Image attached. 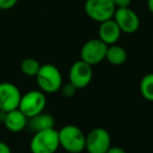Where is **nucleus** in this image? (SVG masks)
<instances>
[{"label": "nucleus", "mask_w": 153, "mask_h": 153, "mask_svg": "<svg viewBox=\"0 0 153 153\" xmlns=\"http://www.w3.org/2000/svg\"><path fill=\"white\" fill-rule=\"evenodd\" d=\"M106 153H127L125 150H124L123 148H121V147H117V146H111L110 148L108 149V151H107Z\"/></svg>", "instance_id": "nucleus-21"}, {"label": "nucleus", "mask_w": 153, "mask_h": 153, "mask_svg": "<svg viewBox=\"0 0 153 153\" xmlns=\"http://www.w3.org/2000/svg\"><path fill=\"white\" fill-rule=\"evenodd\" d=\"M0 153H12L9 145L4 142H1V140H0Z\"/></svg>", "instance_id": "nucleus-20"}, {"label": "nucleus", "mask_w": 153, "mask_h": 153, "mask_svg": "<svg viewBox=\"0 0 153 153\" xmlns=\"http://www.w3.org/2000/svg\"><path fill=\"white\" fill-rule=\"evenodd\" d=\"M59 147V133L55 128L34 133L30 143L32 153H55Z\"/></svg>", "instance_id": "nucleus-3"}, {"label": "nucleus", "mask_w": 153, "mask_h": 153, "mask_svg": "<svg viewBox=\"0 0 153 153\" xmlns=\"http://www.w3.org/2000/svg\"><path fill=\"white\" fill-rule=\"evenodd\" d=\"M46 106V97L42 90H30L22 94L19 109L27 119L43 112Z\"/></svg>", "instance_id": "nucleus-4"}, {"label": "nucleus", "mask_w": 153, "mask_h": 153, "mask_svg": "<svg viewBox=\"0 0 153 153\" xmlns=\"http://www.w3.org/2000/svg\"><path fill=\"white\" fill-rule=\"evenodd\" d=\"M113 20L124 34H134L140 28V17L130 7H117L113 15Z\"/></svg>", "instance_id": "nucleus-9"}, {"label": "nucleus", "mask_w": 153, "mask_h": 153, "mask_svg": "<svg viewBox=\"0 0 153 153\" xmlns=\"http://www.w3.org/2000/svg\"><path fill=\"white\" fill-rule=\"evenodd\" d=\"M115 7H129L132 0H111Z\"/></svg>", "instance_id": "nucleus-19"}, {"label": "nucleus", "mask_w": 153, "mask_h": 153, "mask_svg": "<svg viewBox=\"0 0 153 153\" xmlns=\"http://www.w3.org/2000/svg\"><path fill=\"white\" fill-rule=\"evenodd\" d=\"M60 147L69 153H81L85 150L86 135L78 126L66 125L58 130Z\"/></svg>", "instance_id": "nucleus-1"}, {"label": "nucleus", "mask_w": 153, "mask_h": 153, "mask_svg": "<svg viewBox=\"0 0 153 153\" xmlns=\"http://www.w3.org/2000/svg\"><path fill=\"white\" fill-rule=\"evenodd\" d=\"M107 48H108V45L105 44L99 38L90 39L86 41L81 47V51H80L81 60L91 66L97 65L101 63L103 60H105Z\"/></svg>", "instance_id": "nucleus-6"}, {"label": "nucleus", "mask_w": 153, "mask_h": 153, "mask_svg": "<svg viewBox=\"0 0 153 153\" xmlns=\"http://www.w3.org/2000/svg\"><path fill=\"white\" fill-rule=\"evenodd\" d=\"M110 147L111 136L105 128H94L86 135L85 150L88 153H106Z\"/></svg>", "instance_id": "nucleus-7"}, {"label": "nucleus", "mask_w": 153, "mask_h": 153, "mask_svg": "<svg viewBox=\"0 0 153 153\" xmlns=\"http://www.w3.org/2000/svg\"><path fill=\"white\" fill-rule=\"evenodd\" d=\"M27 127L34 133L46 129H51V128H55V119L51 114L43 111L28 119Z\"/></svg>", "instance_id": "nucleus-13"}, {"label": "nucleus", "mask_w": 153, "mask_h": 153, "mask_svg": "<svg viewBox=\"0 0 153 153\" xmlns=\"http://www.w3.org/2000/svg\"><path fill=\"white\" fill-rule=\"evenodd\" d=\"M105 59L112 65H122L127 60V51L124 47L120 46L117 44L109 45L108 48H107Z\"/></svg>", "instance_id": "nucleus-14"}, {"label": "nucleus", "mask_w": 153, "mask_h": 153, "mask_svg": "<svg viewBox=\"0 0 153 153\" xmlns=\"http://www.w3.org/2000/svg\"><path fill=\"white\" fill-rule=\"evenodd\" d=\"M140 91L142 97L149 102H153V74H147L140 80Z\"/></svg>", "instance_id": "nucleus-15"}, {"label": "nucleus", "mask_w": 153, "mask_h": 153, "mask_svg": "<svg viewBox=\"0 0 153 153\" xmlns=\"http://www.w3.org/2000/svg\"><path fill=\"white\" fill-rule=\"evenodd\" d=\"M147 7L149 12L153 15V0H147Z\"/></svg>", "instance_id": "nucleus-22"}, {"label": "nucleus", "mask_w": 153, "mask_h": 153, "mask_svg": "<svg viewBox=\"0 0 153 153\" xmlns=\"http://www.w3.org/2000/svg\"><path fill=\"white\" fill-rule=\"evenodd\" d=\"M21 92L19 88L13 83H0V110L9 111L18 109L21 100Z\"/></svg>", "instance_id": "nucleus-10"}, {"label": "nucleus", "mask_w": 153, "mask_h": 153, "mask_svg": "<svg viewBox=\"0 0 153 153\" xmlns=\"http://www.w3.org/2000/svg\"><path fill=\"white\" fill-rule=\"evenodd\" d=\"M19 0H0V10L1 11H9L16 7Z\"/></svg>", "instance_id": "nucleus-18"}, {"label": "nucleus", "mask_w": 153, "mask_h": 153, "mask_svg": "<svg viewBox=\"0 0 153 153\" xmlns=\"http://www.w3.org/2000/svg\"><path fill=\"white\" fill-rule=\"evenodd\" d=\"M94 76L92 66L86 62L76 61L69 69V82L74 84L76 89H83L90 84Z\"/></svg>", "instance_id": "nucleus-8"}, {"label": "nucleus", "mask_w": 153, "mask_h": 153, "mask_svg": "<svg viewBox=\"0 0 153 153\" xmlns=\"http://www.w3.org/2000/svg\"><path fill=\"white\" fill-rule=\"evenodd\" d=\"M40 67L41 65L39 64V62L34 58H26L21 62V65H20L22 74L27 76H36Z\"/></svg>", "instance_id": "nucleus-16"}, {"label": "nucleus", "mask_w": 153, "mask_h": 153, "mask_svg": "<svg viewBox=\"0 0 153 153\" xmlns=\"http://www.w3.org/2000/svg\"><path fill=\"white\" fill-rule=\"evenodd\" d=\"M35 78L40 90L45 94H55L59 91L63 85L61 71L57 66L49 63L41 65Z\"/></svg>", "instance_id": "nucleus-2"}, {"label": "nucleus", "mask_w": 153, "mask_h": 153, "mask_svg": "<svg viewBox=\"0 0 153 153\" xmlns=\"http://www.w3.org/2000/svg\"><path fill=\"white\" fill-rule=\"evenodd\" d=\"M122 35V30L117 24V22L112 19L106 20L104 22H101L98 28V38L102 40L105 44L113 45L117 44L120 40Z\"/></svg>", "instance_id": "nucleus-11"}, {"label": "nucleus", "mask_w": 153, "mask_h": 153, "mask_svg": "<svg viewBox=\"0 0 153 153\" xmlns=\"http://www.w3.org/2000/svg\"><path fill=\"white\" fill-rule=\"evenodd\" d=\"M60 90H61L62 94H63L65 98H72V97L76 94V92L78 89H76V87L74 85V84H71L69 82V83L62 85V87Z\"/></svg>", "instance_id": "nucleus-17"}, {"label": "nucleus", "mask_w": 153, "mask_h": 153, "mask_svg": "<svg viewBox=\"0 0 153 153\" xmlns=\"http://www.w3.org/2000/svg\"><path fill=\"white\" fill-rule=\"evenodd\" d=\"M117 10L111 0H86L84 11L86 15L96 22H104L112 19Z\"/></svg>", "instance_id": "nucleus-5"}, {"label": "nucleus", "mask_w": 153, "mask_h": 153, "mask_svg": "<svg viewBox=\"0 0 153 153\" xmlns=\"http://www.w3.org/2000/svg\"><path fill=\"white\" fill-rule=\"evenodd\" d=\"M28 119L19 110L15 109L7 112L5 119L3 121L5 128L11 132H20L27 127Z\"/></svg>", "instance_id": "nucleus-12"}]
</instances>
